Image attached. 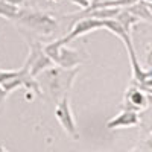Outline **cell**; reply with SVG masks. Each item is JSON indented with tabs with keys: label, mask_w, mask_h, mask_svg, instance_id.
<instances>
[{
	"label": "cell",
	"mask_w": 152,
	"mask_h": 152,
	"mask_svg": "<svg viewBox=\"0 0 152 152\" xmlns=\"http://www.w3.org/2000/svg\"><path fill=\"white\" fill-rule=\"evenodd\" d=\"M18 24L24 26L26 29L43 35V37H50L53 35L58 29V21L55 17L46 12H38V11H20V15L15 20Z\"/></svg>",
	"instance_id": "1"
},
{
	"label": "cell",
	"mask_w": 152,
	"mask_h": 152,
	"mask_svg": "<svg viewBox=\"0 0 152 152\" xmlns=\"http://www.w3.org/2000/svg\"><path fill=\"white\" fill-rule=\"evenodd\" d=\"M43 52L52 59V62L55 66L70 70L73 67H76L78 64L84 61L82 55L75 49H70L69 44H61L58 43V40L49 43L46 46H43Z\"/></svg>",
	"instance_id": "2"
},
{
	"label": "cell",
	"mask_w": 152,
	"mask_h": 152,
	"mask_svg": "<svg viewBox=\"0 0 152 152\" xmlns=\"http://www.w3.org/2000/svg\"><path fill=\"white\" fill-rule=\"evenodd\" d=\"M76 73H78V69H75L69 73H64L61 67H50L44 72H41L40 75H43V79L49 88V91L52 96H58L59 93L66 94L69 93L70 87L73 84V79Z\"/></svg>",
	"instance_id": "3"
},
{
	"label": "cell",
	"mask_w": 152,
	"mask_h": 152,
	"mask_svg": "<svg viewBox=\"0 0 152 152\" xmlns=\"http://www.w3.org/2000/svg\"><path fill=\"white\" fill-rule=\"evenodd\" d=\"M55 117L59 122V125L62 126V129L67 132V135H70L73 140H78L79 138V131H78V126H76L73 113H72V108H70L69 93L62 94V97L59 99V102L56 104Z\"/></svg>",
	"instance_id": "4"
},
{
	"label": "cell",
	"mask_w": 152,
	"mask_h": 152,
	"mask_svg": "<svg viewBox=\"0 0 152 152\" xmlns=\"http://www.w3.org/2000/svg\"><path fill=\"white\" fill-rule=\"evenodd\" d=\"M26 62L29 66V75L34 78H37L41 72L55 66L52 59L43 52V44L38 41H32L29 44V55L26 58Z\"/></svg>",
	"instance_id": "5"
},
{
	"label": "cell",
	"mask_w": 152,
	"mask_h": 152,
	"mask_svg": "<svg viewBox=\"0 0 152 152\" xmlns=\"http://www.w3.org/2000/svg\"><path fill=\"white\" fill-rule=\"evenodd\" d=\"M149 96L138 87L131 85L125 93L123 97V110H132V111H143L149 107Z\"/></svg>",
	"instance_id": "6"
},
{
	"label": "cell",
	"mask_w": 152,
	"mask_h": 152,
	"mask_svg": "<svg viewBox=\"0 0 152 152\" xmlns=\"http://www.w3.org/2000/svg\"><path fill=\"white\" fill-rule=\"evenodd\" d=\"M140 125V116L137 111L132 110H122L117 116H114L107 122L108 129H123V128H132V126Z\"/></svg>",
	"instance_id": "7"
},
{
	"label": "cell",
	"mask_w": 152,
	"mask_h": 152,
	"mask_svg": "<svg viewBox=\"0 0 152 152\" xmlns=\"http://www.w3.org/2000/svg\"><path fill=\"white\" fill-rule=\"evenodd\" d=\"M128 12L134 17H137L138 20H145L148 23L152 21V11H151V2H146V0H138V2L129 5L125 8Z\"/></svg>",
	"instance_id": "8"
},
{
	"label": "cell",
	"mask_w": 152,
	"mask_h": 152,
	"mask_svg": "<svg viewBox=\"0 0 152 152\" xmlns=\"http://www.w3.org/2000/svg\"><path fill=\"white\" fill-rule=\"evenodd\" d=\"M20 6L17 5H12V3H8L5 0H0V17H5L8 20H17L18 15H20Z\"/></svg>",
	"instance_id": "9"
},
{
	"label": "cell",
	"mask_w": 152,
	"mask_h": 152,
	"mask_svg": "<svg viewBox=\"0 0 152 152\" xmlns=\"http://www.w3.org/2000/svg\"><path fill=\"white\" fill-rule=\"evenodd\" d=\"M21 73H23V67L20 70H0V85L9 79H12V78H15V76L21 75Z\"/></svg>",
	"instance_id": "10"
},
{
	"label": "cell",
	"mask_w": 152,
	"mask_h": 152,
	"mask_svg": "<svg viewBox=\"0 0 152 152\" xmlns=\"http://www.w3.org/2000/svg\"><path fill=\"white\" fill-rule=\"evenodd\" d=\"M8 96H9V93H6L3 88L0 87V113H2V110H3V105H5V102H6Z\"/></svg>",
	"instance_id": "11"
},
{
	"label": "cell",
	"mask_w": 152,
	"mask_h": 152,
	"mask_svg": "<svg viewBox=\"0 0 152 152\" xmlns=\"http://www.w3.org/2000/svg\"><path fill=\"white\" fill-rule=\"evenodd\" d=\"M5 2H8V3H12V5H17V6H20L24 0H5Z\"/></svg>",
	"instance_id": "12"
},
{
	"label": "cell",
	"mask_w": 152,
	"mask_h": 152,
	"mask_svg": "<svg viewBox=\"0 0 152 152\" xmlns=\"http://www.w3.org/2000/svg\"><path fill=\"white\" fill-rule=\"evenodd\" d=\"M131 152H143L142 149H134V151H131Z\"/></svg>",
	"instance_id": "13"
},
{
	"label": "cell",
	"mask_w": 152,
	"mask_h": 152,
	"mask_svg": "<svg viewBox=\"0 0 152 152\" xmlns=\"http://www.w3.org/2000/svg\"><path fill=\"white\" fill-rule=\"evenodd\" d=\"M0 152H8V151H6V149H2V151H0Z\"/></svg>",
	"instance_id": "14"
}]
</instances>
